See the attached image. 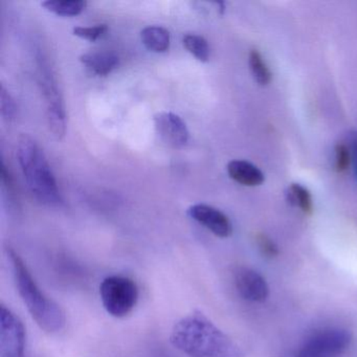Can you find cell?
<instances>
[{
	"mask_svg": "<svg viewBox=\"0 0 357 357\" xmlns=\"http://www.w3.org/2000/svg\"><path fill=\"white\" fill-rule=\"evenodd\" d=\"M169 338L171 344L188 357L244 356L239 344L200 311L177 321Z\"/></svg>",
	"mask_w": 357,
	"mask_h": 357,
	"instance_id": "1",
	"label": "cell"
},
{
	"mask_svg": "<svg viewBox=\"0 0 357 357\" xmlns=\"http://www.w3.org/2000/svg\"><path fill=\"white\" fill-rule=\"evenodd\" d=\"M6 256L18 294L35 323L47 333L61 331L66 324L63 309L39 287L22 257L11 246L6 248Z\"/></svg>",
	"mask_w": 357,
	"mask_h": 357,
	"instance_id": "2",
	"label": "cell"
},
{
	"mask_svg": "<svg viewBox=\"0 0 357 357\" xmlns=\"http://www.w3.org/2000/svg\"><path fill=\"white\" fill-rule=\"evenodd\" d=\"M17 158L26 185L35 199L45 206H61L63 199L55 175L45 152L30 135H22L18 139Z\"/></svg>",
	"mask_w": 357,
	"mask_h": 357,
	"instance_id": "3",
	"label": "cell"
},
{
	"mask_svg": "<svg viewBox=\"0 0 357 357\" xmlns=\"http://www.w3.org/2000/svg\"><path fill=\"white\" fill-rule=\"evenodd\" d=\"M100 296L108 314L123 319L132 312L139 302L137 283L125 275H109L100 285Z\"/></svg>",
	"mask_w": 357,
	"mask_h": 357,
	"instance_id": "4",
	"label": "cell"
},
{
	"mask_svg": "<svg viewBox=\"0 0 357 357\" xmlns=\"http://www.w3.org/2000/svg\"><path fill=\"white\" fill-rule=\"evenodd\" d=\"M352 334L344 328L315 330L290 357H340L350 347Z\"/></svg>",
	"mask_w": 357,
	"mask_h": 357,
	"instance_id": "5",
	"label": "cell"
},
{
	"mask_svg": "<svg viewBox=\"0 0 357 357\" xmlns=\"http://www.w3.org/2000/svg\"><path fill=\"white\" fill-rule=\"evenodd\" d=\"M39 64V83L45 96L47 105V120L50 131L56 139H63L66 131V114L63 99L58 89L55 75L47 62L40 59Z\"/></svg>",
	"mask_w": 357,
	"mask_h": 357,
	"instance_id": "6",
	"label": "cell"
},
{
	"mask_svg": "<svg viewBox=\"0 0 357 357\" xmlns=\"http://www.w3.org/2000/svg\"><path fill=\"white\" fill-rule=\"evenodd\" d=\"M0 357H26V329L20 317L1 305Z\"/></svg>",
	"mask_w": 357,
	"mask_h": 357,
	"instance_id": "7",
	"label": "cell"
},
{
	"mask_svg": "<svg viewBox=\"0 0 357 357\" xmlns=\"http://www.w3.org/2000/svg\"><path fill=\"white\" fill-rule=\"evenodd\" d=\"M234 284L238 294L250 302L262 303L269 296V286L265 278L255 269L239 266L234 271Z\"/></svg>",
	"mask_w": 357,
	"mask_h": 357,
	"instance_id": "8",
	"label": "cell"
},
{
	"mask_svg": "<svg viewBox=\"0 0 357 357\" xmlns=\"http://www.w3.org/2000/svg\"><path fill=\"white\" fill-rule=\"evenodd\" d=\"M156 133L169 147L181 149L187 145L190 132L183 119L173 112H160L154 116Z\"/></svg>",
	"mask_w": 357,
	"mask_h": 357,
	"instance_id": "9",
	"label": "cell"
},
{
	"mask_svg": "<svg viewBox=\"0 0 357 357\" xmlns=\"http://www.w3.org/2000/svg\"><path fill=\"white\" fill-rule=\"evenodd\" d=\"M190 218L206 227L219 238H229L233 234V225L229 217L218 208L208 204H197L187 211Z\"/></svg>",
	"mask_w": 357,
	"mask_h": 357,
	"instance_id": "10",
	"label": "cell"
},
{
	"mask_svg": "<svg viewBox=\"0 0 357 357\" xmlns=\"http://www.w3.org/2000/svg\"><path fill=\"white\" fill-rule=\"evenodd\" d=\"M227 171L234 181L245 187H258L265 181L264 173L246 160H231L227 164Z\"/></svg>",
	"mask_w": 357,
	"mask_h": 357,
	"instance_id": "11",
	"label": "cell"
},
{
	"mask_svg": "<svg viewBox=\"0 0 357 357\" xmlns=\"http://www.w3.org/2000/svg\"><path fill=\"white\" fill-rule=\"evenodd\" d=\"M80 61L91 74L105 77L112 74L118 68L120 58L110 52H93L83 54L80 57Z\"/></svg>",
	"mask_w": 357,
	"mask_h": 357,
	"instance_id": "12",
	"label": "cell"
},
{
	"mask_svg": "<svg viewBox=\"0 0 357 357\" xmlns=\"http://www.w3.org/2000/svg\"><path fill=\"white\" fill-rule=\"evenodd\" d=\"M141 40L146 49L156 54L166 53L170 49L171 35L162 26H151L141 32Z\"/></svg>",
	"mask_w": 357,
	"mask_h": 357,
	"instance_id": "13",
	"label": "cell"
},
{
	"mask_svg": "<svg viewBox=\"0 0 357 357\" xmlns=\"http://www.w3.org/2000/svg\"><path fill=\"white\" fill-rule=\"evenodd\" d=\"M47 11L63 17L80 15L87 7L85 0H47L41 3Z\"/></svg>",
	"mask_w": 357,
	"mask_h": 357,
	"instance_id": "14",
	"label": "cell"
},
{
	"mask_svg": "<svg viewBox=\"0 0 357 357\" xmlns=\"http://www.w3.org/2000/svg\"><path fill=\"white\" fill-rule=\"evenodd\" d=\"M288 202L291 206L300 208L304 214L311 215L313 213V199L310 192L300 183H291L288 188Z\"/></svg>",
	"mask_w": 357,
	"mask_h": 357,
	"instance_id": "15",
	"label": "cell"
},
{
	"mask_svg": "<svg viewBox=\"0 0 357 357\" xmlns=\"http://www.w3.org/2000/svg\"><path fill=\"white\" fill-rule=\"evenodd\" d=\"M248 64L255 81L261 86H266L273 79L271 70L258 50H252L248 56Z\"/></svg>",
	"mask_w": 357,
	"mask_h": 357,
	"instance_id": "16",
	"label": "cell"
},
{
	"mask_svg": "<svg viewBox=\"0 0 357 357\" xmlns=\"http://www.w3.org/2000/svg\"><path fill=\"white\" fill-rule=\"evenodd\" d=\"M183 43L185 50L200 62H208L210 59V45L204 37L196 34H187L183 37Z\"/></svg>",
	"mask_w": 357,
	"mask_h": 357,
	"instance_id": "17",
	"label": "cell"
},
{
	"mask_svg": "<svg viewBox=\"0 0 357 357\" xmlns=\"http://www.w3.org/2000/svg\"><path fill=\"white\" fill-rule=\"evenodd\" d=\"M108 32L107 24H97L93 26H76L73 30V34L79 38L84 39V40L95 41L99 40L100 38L106 35Z\"/></svg>",
	"mask_w": 357,
	"mask_h": 357,
	"instance_id": "18",
	"label": "cell"
},
{
	"mask_svg": "<svg viewBox=\"0 0 357 357\" xmlns=\"http://www.w3.org/2000/svg\"><path fill=\"white\" fill-rule=\"evenodd\" d=\"M335 160H334V170L337 173H344L348 170L351 164L352 152L350 147L344 143H337L334 148Z\"/></svg>",
	"mask_w": 357,
	"mask_h": 357,
	"instance_id": "19",
	"label": "cell"
},
{
	"mask_svg": "<svg viewBox=\"0 0 357 357\" xmlns=\"http://www.w3.org/2000/svg\"><path fill=\"white\" fill-rule=\"evenodd\" d=\"M0 108H1V116L6 121L11 122L15 119L16 112H17L15 101L3 85L0 87Z\"/></svg>",
	"mask_w": 357,
	"mask_h": 357,
	"instance_id": "20",
	"label": "cell"
},
{
	"mask_svg": "<svg viewBox=\"0 0 357 357\" xmlns=\"http://www.w3.org/2000/svg\"><path fill=\"white\" fill-rule=\"evenodd\" d=\"M257 243H258L259 250L266 258H275L280 254L279 248L275 241L264 234L257 236Z\"/></svg>",
	"mask_w": 357,
	"mask_h": 357,
	"instance_id": "21",
	"label": "cell"
},
{
	"mask_svg": "<svg viewBox=\"0 0 357 357\" xmlns=\"http://www.w3.org/2000/svg\"><path fill=\"white\" fill-rule=\"evenodd\" d=\"M349 142H350V149L352 150V155L355 160V168H356L357 176V130L350 131L349 133Z\"/></svg>",
	"mask_w": 357,
	"mask_h": 357,
	"instance_id": "22",
	"label": "cell"
}]
</instances>
